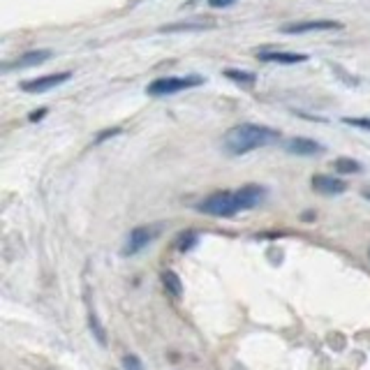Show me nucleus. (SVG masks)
<instances>
[{"instance_id": "nucleus-1", "label": "nucleus", "mask_w": 370, "mask_h": 370, "mask_svg": "<svg viewBox=\"0 0 370 370\" xmlns=\"http://www.w3.org/2000/svg\"><path fill=\"white\" fill-rule=\"evenodd\" d=\"M278 139H280V132L269 128V125L241 123L227 130L222 144H225L227 153H231V155H246L250 151H257V149H264V146L276 144Z\"/></svg>"}, {"instance_id": "nucleus-2", "label": "nucleus", "mask_w": 370, "mask_h": 370, "mask_svg": "<svg viewBox=\"0 0 370 370\" xmlns=\"http://www.w3.org/2000/svg\"><path fill=\"white\" fill-rule=\"evenodd\" d=\"M204 76L199 74H190V76H162V79H155L146 86V93L151 97H167L174 93H181V91H188V89H197L201 86Z\"/></svg>"}, {"instance_id": "nucleus-3", "label": "nucleus", "mask_w": 370, "mask_h": 370, "mask_svg": "<svg viewBox=\"0 0 370 370\" xmlns=\"http://www.w3.org/2000/svg\"><path fill=\"white\" fill-rule=\"evenodd\" d=\"M197 211L199 213H206V216H213V218H231L236 216V213L241 211L239 209V199H236V190L229 192H216L211 194V197H206L204 201L197 204Z\"/></svg>"}, {"instance_id": "nucleus-4", "label": "nucleus", "mask_w": 370, "mask_h": 370, "mask_svg": "<svg viewBox=\"0 0 370 370\" xmlns=\"http://www.w3.org/2000/svg\"><path fill=\"white\" fill-rule=\"evenodd\" d=\"M158 236L153 227H134L128 239H125V246H123V255L130 257V255H139V252L149 246V243Z\"/></svg>"}, {"instance_id": "nucleus-5", "label": "nucleus", "mask_w": 370, "mask_h": 370, "mask_svg": "<svg viewBox=\"0 0 370 370\" xmlns=\"http://www.w3.org/2000/svg\"><path fill=\"white\" fill-rule=\"evenodd\" d=\"M340 28H343V24L329 21V19H324V21H299V24H287V26H282V33H287V35H306V33L340 31Z\"/></svg>"}, {"instance_id": "nucleus-6", "label": "nucleus", "mask_w": 370, "mask_h": 370, "mask_svg": "<svg viewBox=\"0 0 370 370\" xmlns=\"http://www.w3.org/2000/svg\"><path fill=\"white\" fill-rule=\"evenodd\" d=\"M70 72H58V74H46V76H40V79H31V81H24L21 84V91L26 93H46L56 89V86L65 84L67 79H70Z\"/></svg>"}, {"instance_id": "nucleus-7", "label": "nucleus", "mask_w": 370, "mask_h": 370, "mask_svg": "<svg viewBox=\"0 0 370 370\" xmlns=\"http://www.w3.org/2000/svg\"><path fill=\"white\" fill-rule=\"evenodd\" d=\"M264 197H266V188H261V185H243V188L236 190V199H239L241 211L255 209L257 204H261Z\"/></svg>"}, {"instance_id": "nucleus-8", "label": "nucleus", "mask_w": 370, "mask_h": 370, "mask_svg": "<svg viewBox=\"0 0 370 370\" xmlns=\"http://www.w3.org/2000/svg\"><path fill=\"white\" fill-rule=\"evenodd\" d=\"M285 151L291 155H304V158H310V155H319L324 151V146L315 141V139H308V137H294L285 144Z\"/></svg>"}, {"instance_id": "nucleus-9", "label": "nucleus", "mask_w": 370, "mask_h": 370, "mask_svg": "<svg viewBox=\"0 0 370 370\" xmlns=\"http://www.w3.org/2000/svg\"><path fill=\"white\" fill-rule=\"evenodd\" d=\"M310 185H313V190L319 192V194H326V197H336V194H343L347 190V183L340 181V179H334V176H313V181H310Z\"/></svg>"}, {"instance_id": "nucleus-10", "label": "nucleus", "mask_w": 370, "mask_h": 370, "mask_svg": "<svg viewBox=\"0 0 370 370\" xmlns=\"http://www.w3.org/2000/svg\"><path fill=\"white\" fill-rule=\"evenodd\" d=\"M51 58V51L49 49H37V51H28L24 56H19L12 65H5V70H24V67H35V65H42Z\"/></svg>"}, {"instance_id": "nucleus-11", "label": "nucleus", "mask_w": 370, "mask_h": 370, "mask_svg": "<svg viewBox=\"0 0 370 370\" xmlns=\"http://www.w3.org/2000/svg\"><path fill=\"white\" fill-rule=\"evenodd\" d=\"M257 56L264 63H280V65H294L308 61L306 54H291V51H259Z\"/></svg>"}, {"instance_id": "nucleus-12", "label": "nucleus", "mask_w": 370, "mask_h": 370, "mask_svg": "<svg viewBox=\"0 0 370 370\" xmlns=\"http://www.w3.org/2000/svg\"><path fill=\"white\" fill-rule=\"evenodd\" d=\"M162 285H164V289H167L174 299H181L183 296V282H181L176 271H169V269L162 271Z\"/></svg>"}, {"instance_id": "nucleus-13", "label": "nucleus", "mask_w": 370, "mask_h": 370, "mask_svg": "<svg viewBox=\"0 0 370 370\" xmlns=\"http://www.w3.org/2000/svg\"><path fill=\"white\" fill-rule=\"evenodd\" d=\"M89 326H91V334H93V338L97 340V343L106 345V331H104L100 317H97V313H95L93 308H91V313H89Z\"/></svg>"}, {"instance_id": "nucleus-14", "label": "nucleus", "mask_w": 370, "mask_h": 370, "mask_svg": "<svg viewBox=\"0 0 370 370\" xmlns=\"http://www.w3.org/2000/svg\"><path fill=\"white\" fill-rule=\"evenodd\" d=\"M364 167H361V162H356L352 158H338L334 162V171L338 174H359Z\"/></svg>"}, {"instance_id": "nucleus-15", "label": "nucleus", "mask_w": 370, "mask_h": 370, "mask_svg": "<svg viewBox=\"0 0 370 370\" xmlns=\"http://www.w3.org/2000/svg\"><path fill=\"white\" fill-rule=\"evenodd\" d=\"M225 76L231 79L234 84H243V86H252L255 84L257 76L252 72H246V70H225Z\"/></svg>"}, {"instance_id": "nucleus-16", "label": "nucleus", "mask_w": 370, "mask_h": 370, "mask_svg": "<svg viewBox=\"0 0 370 370\" xmlns=\"http://www.w3.org/2000/svg\"><path fill=\"white\" fill-rule=\"evenodd\" d=\"M194 246H197V234H194V231H185V234H181V239L176 241L179 252H190Z\"/></svg>"}, {"instance_id": "nucleus-17", "label": "nucleus", "mask_w": 370, "mask_h": 370, "mask_svg": "<svg viewBox=\"0 0 370 370\" xmlns=\"http://www.w3.org/2000/svg\"><path fill=\"white\" fill-rule=\"evenodd\" d=\"M123 368L125 370H144V364H141V359L137 354H128L123 359Z\"/></svg>"}, {"instance_id": "nucleus-18", "label": "nucleus", "mask_w": 370, "mask_h": 370, "mask_svg": "<svg viewBox=\"0 0 370 370\" xmlns=\"http://www.w3.org/2000/svg\"><path fill=\"white\" fill-rule=\"evenodd\" d=\"M347 125H354V128H364L370 130V119H345Z\"/></svg>"}, {"instance_id": "nucleus-19", "label": "nucleus", "mask_w": 370, "mask_h": 370, "mask_svg": "<svg viewBox=\"0 0 370 370\" xmlns=\"http://www.w3.org/2000/svg\"><path fill=\"white\" fill-rule=\"evenodd\" d=\"M116 134H121V128H114V130H104L100 137L95 139V144H102L104 139H109V137H116Z\"/></svg>"}, {"instance_id": "nucleus-20", "label": "nucleus", "mask_w": 370, "mask_h": 370, "mask_svg": "<svg viewBox=\"0 0 370 370\" xmlns=\"http://www.w3.org/2000/svg\"><path fill=\"white\" fill-rule=\"evenodd\" d=\"M236 0H209V5L211 7H231Z\"/></svg>"}, {"instance_id": "nucleus-21", "label": "nucleus", "mask_w": 370, "mask_h": 370, "mask_svg": "<svg viewBox=\"0 0 370 370\" xmlns=\"http://www.w3.org/2000/svg\"><path fill=\"white\" fill-rule=\"evenodd\" d=\"M44 114H46V109L33 111V114H31V121H33V123H35V121H42V119H44Z\"/></svg>"}, {"instance_id": "nucleus-22", "label": "nucleus", "mask_w": 370, "mask_h": 370, "mask_svg": "<svg viewBox=\"0 0 370 370\" xmlns=\"http://www.w3.org/2000/svg\"><path fill=\"white\" fill-rule=\"evenodd\" d=\"M364 197H366V199L370 201V188H366V190H364Z\"/></svg>"}, {"instance_id": "nucleus-23", "label": "nucleus", "mask_w": 370, "mask_h": 370, "mask_svg": "<svg viewBox=\"0 0 370 370\" xmlns=\"http://www.w3.org/2000/svg\"><path fill=\"white\" fill-rule=\"evenodd\" d=\"M234 370H243V368H234Z\"/></svg>"}]
</instances>
